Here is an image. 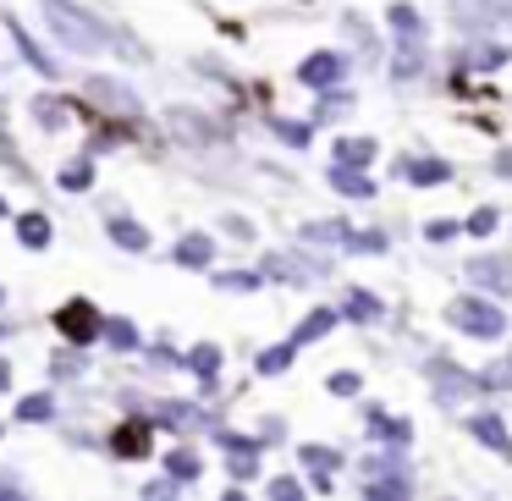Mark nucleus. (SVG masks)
Masks as SVG:
<instances>
[{
	"instance_id": "obj_11",
	"label": "nucleus",
	"mask_w": 512,
	"mask_h": 501,
	"mask_svg": "<svg viewBox=\"0 0 512 501\" xmlns=\"http://www.w3.org/2000/svg\"><path fill=\"white\" fill-rule=\"evenodd\" d=\"M479 281H490V287H501V270H496V259H479Z\"/></svg>"
},
{
	"instance_id": "obj_9",
	"label": "nucleus",
	"mask_w": 512,
	"mask_h": 501,
	"mask_svg": "<svg viewBox=\"0 0 512 501\" xmlns=\"http://www.w3.org/2000/svg\"><path fill=\"white\" fill-rule=\"evenodd\" d=\"M474 430L485 435V446H496V452H501V446H507V441H501V424H496V419H479Z\"/></svg>"
},
{
	"instance_id": "obj_5",
	"label": "nucleus",
	"mask_w": 512,
	"mask_h": 501,
	"mask_svg": "<svg viewBox=\"0 0 512 501\" xmlns=\"http://www.w3.org/2000/svg\"><path fill=\"white\" fill-rule=\"evenodd\" d=\"M17 237H23V243H34V248H45V243H50V226L39 221V215H28V221L17 226Z\"/></svg>"
},
{
	"instance_id": "obj_6",
	"label": "nucleus",
	"mask_w": 512,
	"mask_h": 501,
	"mask_svg": "<svg viewBox=\"0 0 512 501\" xmlns=\"http://www.w3.org/2000/svg\"><path fill=\"white\" fill-rule=\"evenodd\" d=\"M177 259H182V265H199V259L210 265V243H204V237H188V243L177 248Z\"/></svg>"
},
{
	"instance_id": "obj_10",
	"label": "nucleus",
	"mask_w": 512,
	"mask_h": 501,
	"mask_svg": "<svg viewBox=\"0 0 512 501\" xmlns=\"http://www.w3.org/2000/svg\"><path fill=\"white\" fill-rule=\"evenodd\" d=\"M61 188H89V166H67V177H61Z\"/></svg>"
},
{
	"instance_id": "obj_7",
	"label": "nucleus",
	"mask_w": 512,
	"mask_h": 501,
	"mask_svg": "<svg viewBox=\"0 0 512 501\" xmlns=\"http://www.w3.org/2000/svg\"><path fill=\"white\" fill-rule=\"evenodd\" d=\"M413 182H446V166H441V160H413Z\"/></svg>"
},
{
	"instance_id": "obj_2",
	"label": "nucleus",
	"mask_w": 512,
	"mask_h": 501,
	"mask_svg": "<svg viewBox=\"0 0 512 501\" xmlns=\"http://www.w3.org/2000/svg\"><path fill=\"white\" fill-rule=\"evenodd\" d=\"M452 320L463 325L468 336H501V309H490V303H479V298H468V303H457L452 309Z\"/></svg>"
},
{
	"instance_id": "obj_1",
	"label": "nucleus",
	"mask_w": 512,
	"mask_h": 501,
	"mask_svg": "<svg viewBox=\"0 0 512 501\" xmlns=\"http://www.w3.org/2000/svg\"><path fill=\"white\" fill-rule=\"evenodd\" d=\"M45 17H50V28H56V39H67L72 50H105L111 45V34H105L89 12L67 6V0H45Z\"/></svg>"
},
{
	"instance_id": "obj_8",
	"label": "nucleus",
	"mask_w": 512,
	"mask_h": 501,
	"mask_svg": "<svg viewBox=\"0 0 512 501\" xmlns=\"http://www.w3.org/2000/svg\"><path fill=\"white\" fill-rule=\"evenodd\" d=\"M111 237H116V243H127V248H144V232L127 226V221H111Z\"/></svg>"
},
{
	"instance_id": "obj_13",
	"label": "nucleus",
	"mask_w": 512,
	"mask_h": 501,
	"mask_svg": "<svg viewBox=\"0 0 512 501\" xmlns=\"http://www.w3.org/2000/svg\"><path fill=\"white\" fill-rule=\"evenodd\" d=\"M0 386H6V364H0Z\"/></svg>"
},
{
	"instance_id": "obj_12",
	"label": "nucleus",
	"mask_w": 512,
	"mask_h": 501,
	"mask_svg": "<svg viewBox=\"0 0 512 501\" xmlns=\"http://www.w3.org/2000/svg\"><path fill=\"white\" fill-rule=\"evenodd\" d=\"M468 226H474V232H496V215H490V210H479Z\"/></svg>"
},
{
	"instance_id": "obj_4",
	"label": "nucleus",
	"mask_w": 512,
	"mask_h": 501,
	"mask_svg": "<svg viewBox=\"0 0 512 501\" xmlns=\"http://www.w3.org/2000/svg\"><path fill=\"white\" fill-rule=\"evenodd\" d=\"M331 78H342V61L336 56H314L309 67H303V83H331Z\"/></svg>"
},
{
	"instance_id": "obj_3",
	"label": "nucleus",
	"mask_w": 512,
	"mask_h": 501,
	"mask_svg": "<svg viewBox=\"0 0 512 501\" xmlns=\"http://www.w3.org/2000/svg\"><path fill=\"white\" fill-rule=\"evenodd\" d=\"M89 89L100 94L105 105H116V111H138V100H133V94H122V83H111V78H94Z\"/></svg>"
}]
</instances>
